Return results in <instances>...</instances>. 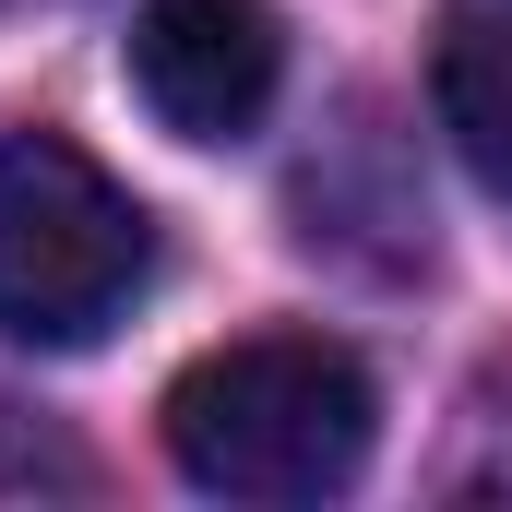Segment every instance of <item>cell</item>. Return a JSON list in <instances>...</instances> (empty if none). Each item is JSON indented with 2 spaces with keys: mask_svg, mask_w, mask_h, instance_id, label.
<instances>
[{
  "mask_svg": "<svg viewBox=\"0 0 512 512\" xmlns=\"http://www.w3.org/2000/svg\"><path fill=\"white\" fill-rule=\"evenodd\" d=\"M429 108L453 131L465 179L512 203V0H453L441 48H429Z\"/></svg>",
  "mask_w": 512,
  "mask_h": 512,
  "instance_id": "277c9868",
  "label": "cell"
},
{
  "mask_svg": "<svg viewBox=\"0 0 512 512\" xmlns=\"http://www.w3.org/2000/svg\"><path fill=\"white\" fill-rule=\"evenodd\" d=\"M274 84H286V24L262 0H143L131 12V96L179 143L262 131Z\"/></svg>",
  "mask_w": 512,
  "mask_h": 512,
  "instance_id": "3957f363",
  "label": "cell"
},
{
  "mask_svg": "<svg viewBox=\"0 0 512 512\" xmlns=\"http://www.w3.org/2000/svg\"><path fill=\"white\" fill-rule=\"evenodd\" d=\"M155 274V215L72 143L0 131V346L72 358L120 322Z\"/></svg>",
  "mask_w": 512,
  "mask_h": 512,
  "instance_id": "7a4b0ae2",
  "label": "cell"
},
{
  "mask_svg": "<svg viewBox=\"0 0 512 512\" xmlns=\"http://www.w3.org/2000/svg\"><path fill=\"white\" fill-rule=\"evenodd\" d=\"M382 441V393L334 334H239L167 382V465L203 501H334Z\"/></svg>",
  "mask_w": 512,
  "mask_h": 512,
  "instance_id": "6da1fadb",
  "label": "cell"
}]
</instances>
